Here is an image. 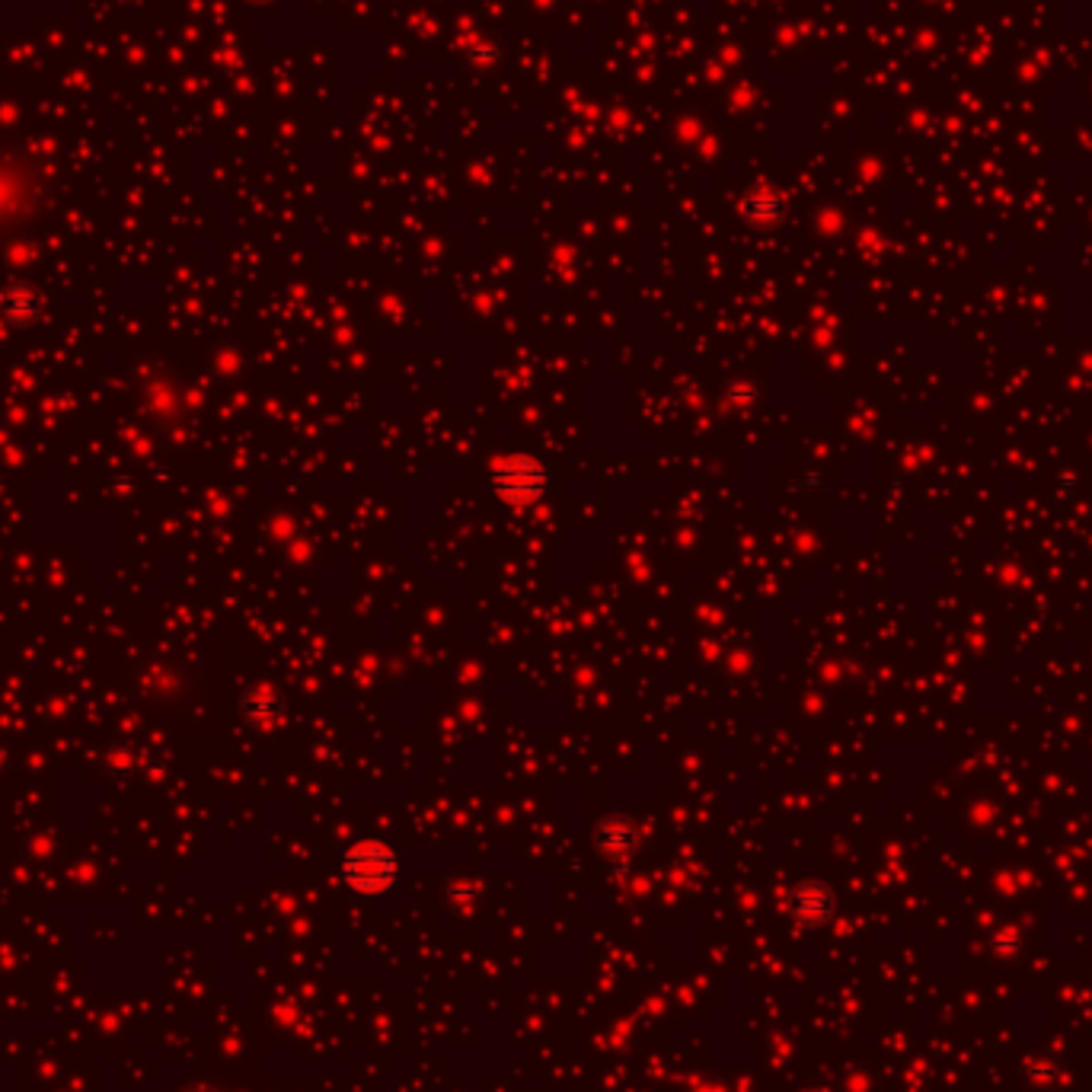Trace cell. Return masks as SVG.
I'll return each mask as SVG.
<instances>
[{"label":"cell","mask_w":1092,"mask_h":1092,"mask_svg":"<svg viewBox=\"0 0 1092 1092\" xmlns=\"http://www.w3.org/2000/svg\"><path fill=\"white\" fill-rule=\"evenodd\" d=\"M397 856L381 840H361L345 850L342 875L361 894H381L397 881Z\"/></svg>","instance_id":"6da1fadb"},{"label":"cell","mask_w":1092,"mask_h":1092,"mask_svg":"<svg viewBox=\"0 0 1092 1092\" xmlns=\"http://www.w3.org/2000/svg\"><path fill=\"white\" fill-rule=\"evenodd\" d=\"M543 486H546V473L533 457H508L498 463L492 476V489L511 505L533 502L543 492Z\"/></svg>","instance_id":"7a4b0ae2"},{"label":"cell","mask_w":1092,"mask_h":1092,"mask_svg":"<svg viewBox=\"0 0 1092 1092\" xmlns=\"http://www.w3.org/2000/svg\"><path fill=\"white\" fill-rule=\"evenodd\" d=\"M793 914L802 921V924H821L827 914H831V891L824 885H802L796 888L793 894Z\"/></svg>","instance_id":"3957f363"},{"label":"cell","mask_w":1092,"mask_h":1092,"mask_svg":"<svg viewBox=\"0 0 1092 1092\" xmlns=\"http://www.w3.org/2000/svg\"><path fill=\"white\" fill-rule=\"evenodd\" d=\"M42 301L30 291V288H14L7 297H4V313L11 320H33L39 313Z\"/></svg>","instance_id":"277c9868"},{"label":"cell","mask_w":1092,"mask_h":1092,"mask_svg":"<svg viewBox=\"0 0 1092 1092\" xmlns=\"http://www.w3.org/2000/svg\"><path fill=\"white\" fill-rule=\"evenodd\" d=\"M601 847H604L607 856L626 859V856L633 853V834H630L623 824H611V827H604V834H601Z\"/></svg>","instance_id":"5b68a950"},{"label":"cell","mask_w":1092,"mask_h":1092,"mask_svg":"<svg viewBox=\"0 0 1092 1092\" xmlns=\"http://www.w3.org/2000/svg\"><path fill=\"white\" fill-rule=\"evenodd\" d=\"M748 218L751 221H767V218H774L777 212H780V202L777 199H764V196H754V199H748Z\"/></svg>","instance_id":"8992f818"}]
</instances>
